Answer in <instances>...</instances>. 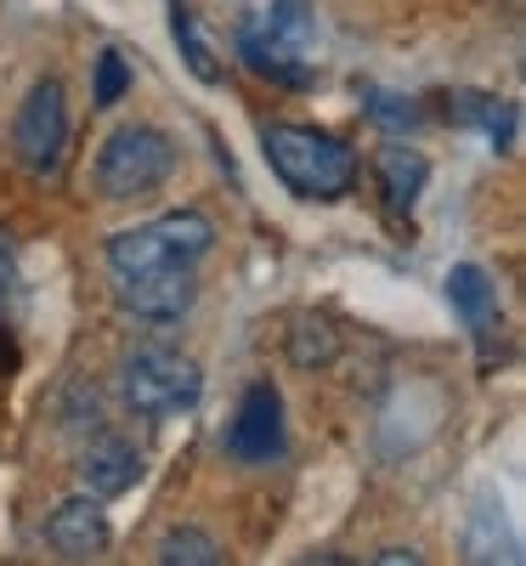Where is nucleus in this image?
Wrapping results in <instances>:
<instances>
[{
	"instance_id": "nucleus-19",
	"label": "nucleus",
	"mask_w": 526,
	"mask_h": 566,
	"mask_svg": "<svg viewBox=\"0 0 526 566\" xmlns=\"http://www.w3.org/2000/svg\"><path fill=\"white\" fill-rule=\"evenodd\" d=\"M12 283H18V261H12V250H7V244H0V301H7Z\"/></svg>"
},
{
	"instance_id": "nucleus-17",
	"label": "nucleus",
	"mask_w": 526,
	"mask_h": 566,
	"mask_svg": "<svg viewBox=\"0 0 526 566\" xmlns=\"http://www.w3.org/2000/svg\"><path fill=\"white\" fill-rule=\"evenodd\" d=\"M368 119L379 125V130H413L419 125V108L408 103V97H397V91H368Z\"/></svg>"
},
{
	"instance_id": "nucleus-2",
	"label": "nucleus",
	"mask_w": 526,
	"mask_h": 566,
	"mask_svg": "<svg viewBox=\"0 0 526 566\" xmlns=\"http://www.w3.org/2000/svg\"><path fill=\"white\" fill-rule=\"evenodd\" d=\"M215 244V221L204 210H170V216H154L141 227H125L108 239V266L114 277L125 272H154V266H193L204 261Z\"/></svg>"
},
{
	"instance_id": "nucleus-12",
	"label": "nucleus",
	"mask_w": 526,
	"mask_h": 566,
	"mask_svg": "<svg viewBox=\"0 0 526 566\" xmlns=\"http://www.w3.org/2000/svg\"><path fill=\"white\" fill-rule=\"evenodd\" d=\"M424 176H430V165H424L419 148H408V142H391V148L374 154V181H379V193H386V205L397 216L413 210V199L424 193Z\"/></svg>"
},
{
	"instance_id": "nucleus-15",
	"label": "nucleus",
	"mask_w": 526,
	"mask_h": 566,
	"mask_svg": "<svg viewBox=\"0 0 526 566\" xmlns=\"http://www.w3.org/2000/svg\"><path fill=\"white\" fill-rule=\"evenodd\" d=\"M154 560H159V566H221L227 549H221L204 527H170V533L159 538Z\"/></svg>"
},
{
	"instance_id": "nucleus-6",
	"label": "nucleus",
	"mask_w": 526,
	"mask_h": 566,
	"mask_svg": "<svg viewBox=\"0 0 526 566\" xmlns=\"http://www.w3.org/2000/svg\"><path fill=\"white\" fill-rule=\"evenodd\" d=\"M12 154L23 159V170L34 176H52L69 154V97H63V80L45 74L29 85V97L18 103L12 119Z\"/></svg>"
},
{
	"instance_id": "nucleus-16",
	"label": "nucleus",
	"mask_w": 526,
	"mask_h": 566,
	"mask_svg": "<svg viewBox=\"0 0 526 566\" xmlns=\"http://www.w3.org/2000/svg\"><path fill=\"white\" fill-rule=\"evenodd\" d=\"M125 91H130V63H125L119 52H103V57H97V80H91V103L114 108Z\"/></svg>"
},
{
	"instance_id": "nucleus-4",
	"label": "nucleus",
	"mask_w": 526,
	"mask_h": 566,
	"mask_svg": "<svg viewBox=\"0 0 526 566\" xmlns=\"http://www.w3.org/2000/svg\"><path fill=\"white\" fill-rule=\"evenodd\" d=\"M312 45H317L312 0H272L266 23H250L238 34L244 63L277 85H312Z\"/></svg>"
},
{
	"instance_id": "nucleus-5",
	"label": "nucleus",
	"mask_w": 526,
	"mask_h": 566,
	"mask_svg": "<svg viewBox=\"0 0 526 566\" xmlns=\"http://www.w3.org/2000/svg\"><path fill=\"white\" fill-rule=\"evenodd\" d=\"M119 397L136 419H170L204 397V374L193 357L170 346H141L119 363Z\"/></svg>"
},
{
	"instance_id": "nucleus-10",
	"label": "nucleus",
	"mask_w": 526,
	"mask_h": 566,
	"mask_svg": "<svg viewBox=\"0 0 526 566\" xmlns=\"http://www.w3.org/2000/svg\"><path fill=\"white\" fill-rule=\"evenodd\" d=\"M74 476H80V493H91V499H119L141 476V453H136V442H125L114 431H97L80 448Z\"/></svg>"
},
{
	"instance_id": "nucleus-7",
	"label": "nucleus",
	"mask_w": 526,
	"mask_h": 566,
	"mask_svg": "<svg viewBox=\"0 0 526 566\" xmlns=\"http://www.w3.org/2000/svg\"><path fill=\"white\" fill-rule=\"evenodd\" d=\"M114 301H119V312H130V317H141V323H176V317L193 312L199 277H193V266L125 272V277H114Z\"/></svg>"
},
{
	"instance_id": "nucleus-1",
	"label": "nucleus",
	"mask_w": 526,
	"mask_h": 566,
	"mask_svg": "<svg viewBox=\"0 0 526 566\" xmlns=\"http://www.w3.org/2000/svg\"><path fill=\"white\" fill-rule=\"evenodd\" d=\"M261 154H266L272 176L290 187L295 199L334 205L357 187V154L346 148V142L312 130V125H266Z\"/></svg>"
},
{
	"instance_id": "nucleus-13",
	"label": "nucleus",
	"mask_w": 526,
	"mask_h": 566,
	"mask_svg": "<svg viewBox=\"0 0 526 566\" xmlns=\"http://www.w3.org/2000/svg\"><path fill=\"white\" fill-rule=\"evenodd\" d=\"M170 34H176V45H181V63L193 69V80H204V85H221L227 63L215 57V40L204 34L199 12L187 7V0H170Z\"/></svg>"
},
{
	"instance_id": "nucleus-3",
	"label": "nucleus",
	"mask_w": 526,
	"mask_h": 566,
	"mask_svg": "<svg viewBox=\"0 0 526 566\" xmlns=\"http://www.w3.org/2000/svg\"><path fill=\"white\" fill-rule=\"evenodd\" d=\"M170 170H176V142L159 125H119L103 142L91 176H97V193L108 205H136V199L159 193V187L170 181Z\"/></svg>"
},
{
	"instance_id": "nucleus-9",
	"label": "nucleus",
	"mask_w": 526,
	"mask_h": 566,
	"mask_svg": "<svg viewBox=\"0 0 526 566\" xmlns=\"http://www.w3.org/2000/svg\"><path fill=\"white\" fill-rule=\"evenodd\" d=\"M114 527H108V510L103 499H91V493H74L63 499L52 515H45V544H52L63 560H97L108 549Z\"/></svg>"
},
{
	"instance_id": "nucleus-18",
	"label": "nucleus",
	"mask_w": 526,
	"mask_h": 566,
	"mask_svg": "<svg viewBox=\"0 0 526 566\" xmlns=\"http://www.w3.org/2000/svg\"><path fill=\"white\" fill-rule=\"evenodd\" d=\"M368 560H374V566H419L424 555H419L413 544H408V549H402V544H386V549H374Z\"/></svg>"
},
{
	"instance_id": "nucleus-14",
	"label": "nucleus",
	"mask_w": 526,
	"mask_h": 566,
	"mask_svg": "<svg viewBox=\"0 0 526 566\" xmlns=\"http://www.w3.org/2000/svg\"><path fill=\"white\" fill-rule=\"evenodd\" d=\"M334 357H340V335H334V323L328 317H295L290 328V363L295 368H328Z\"/></svg>"
},
{
	"instance_id": "nucleus-8",
	"label": "nucleus",
	"mask_w": 526,
	"mask_h": 566,
	"mask_svg": "<svg viewBox=\"0 0 526 566\" xmlns=\"http://www.w3.org/2000/svg\"><path fill=\"white\" fill-rule=\"evenodd\" d=\"M227 453L238 464H272L283 453V397H277V386L255 380L238 397V413L227 424Z\"/></svg>"
},
{
	"instance_id": "nucleus-11",
	"label": "nucleus",
	"mask_w": 526,
	"mask_h": 566,
	"mask_svg": "<svg viewBox=\"0 0 526 566\" xmlns=\"http://www.w3.org/2000/svg\"><path fill=\"white\" fill-rule=\"evenodd\" d=\"M448 301L453 312L464 317V328L475 335V346H482V357H493V340H498V328H504V312H498V283L475 266V261H459L448 272Z\"/></svg>"
}]
</instances>
